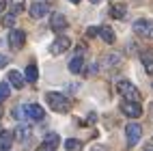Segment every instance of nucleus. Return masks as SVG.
Returning <instances> with one entry per match:
<instances>
[{"label":"nucleus","instance_id":"31","mask_svg":"<svg viewBox=\"0 0 153 151\" xmlns=\"http://www.w3.org/2000/svg\"><path fill=\"white\" fill-rule=\"evenodd\" d=\"M69 2H74V4H76V2H80V0H69Z\"/></svg>","mask_w":153,"mask_h":151},{"label":"nucleus","instance_id":"27","mask_svg":"<svg viewBox=\"0 0 153 151\" xmlns=\"http://www.w3.org/2000/svg\"><path fill=\"white\" fill-rule=\"evenodd\" d=\"M39 151H52V149H48V147H43V145H41V147H39Z\"/></svg>","mask_w":153,"mask_h":151},{"label":"nucleus","instance_id":"5","mask_svg":"<svg viewBox=\"0 0 153 151\" xmlns=\"http://www.w3.org/2000/svg\"><path fill=\"white\" fill-rule=\"evenodd\" d=\"M22 110H24V117H28L30 121H41V119L45 117L43 108L39 106V104H26Z\"/></svg>","mask_w":153,"mask_h":151},{"label":"nucleus","instance_id":"12","mask_svg":"<svg viewBox=\"0 0 153 151\" xmlns=\"http://www.w3.org/2000/svg\"><path fill=\"white\" fill-rule=\"evenodd\" d=\"M140 60H142V65H145L147 71L153 74V50H145V52L140 54Z\"/></svg>","mask_w":153,"mask_h":151},{"label":"nucleus","instance_id":"7","mask_svg":"<svg viewBox=\"0 0 153 151\" xmlns=\"http://www.w3.org/2000/svg\"><path fill=\"white\" fill-rule=\"evenodd\" d=\"M26 43V35H24V30H11V35H9V45H11L13 50H22Z\"/></svg>","mask_w":153,"mask_h":151},{"label":"nucleus","instance_id":"2","mask_svg":"<svg viewBox=\"0 0 153 151\" xmlns=\"http://www.w3.org/2000/svg\"><path fill=\"white\" fill-rule=\"evenodd\" d=\"M117 91H119L121 95H123L125 102H140V93H138V89L131 84V82H127V80H121V82L117 84Z\"/></svg>","mask_w":153,"mask_h":151},{"label":"nucleus","instance_id":"23","mask_svg":"<svg viewBox=\"0 0 153 151\" xmlns=\"http://www.w3.org/2000/svg\"><path fill=\"white\" fill-rule=\"evenodd\" d=\"M13 22H15V15H13V13H11V15H7V17L2 19V24H4V26H13Z\"/></svg>","mask_w":153,"mask_h":151},{"label":"nucleus","instance_id":"19","mask_svg":"<svg viewBox=\"0 0 153 151\" xmlns=\"http://www.w3.org/2000/svg\"><path fill=\"white\" fill-rule=\"evenodd\" d=\"M65 149L67 151H80L82 149V143H80L78 138H67L65 140Z\"/></svg>","mask_w":153,"mask_h":151},{"label":"nucleus","instance_id":"4","mask_svg":"<svg viewBox=\"0 0 153 151\" xmlns=\"http://www.w3.org/2000/svg\"><path fill=\"white\" fill-rule=\"evenodd\" d=\"M28 11H30V15L35 19H41V17H45L50 13V7H48L45 0H35V2L28 7Z\"/></svg>","mask_w":153,"mask_h":151},{"label":"nucleus","instance_id":"15","mask_svg":"<svg viewBox=\"0 0 153 151\" xmlns=\"http://www.w3.org/2000/svg\"><path fill=\"white\" fill-rule=\"evenodd\" d=\"M13 136L19 140V143H26V140H30V129H28L26 125H19L15 132H13Z\"/></svg>","mask_w":153,"mask_h":151},{"label":"nucleus","instance_id":"1","mask_svg":"<svg viewBox=\"0 0 153 151\" xmlns=\"http://www.w3.org/2000/svg\"><path fill=\"white\" fill-rule=\"evenodd\" d=\"M45 102L54 112H69V108H71V102L63 93H45Z\"/></svg>","mask_w":153,"mask_h":151},{"label":"nucleus","instance_id":"30","mask_svg":"<svg viewBox=\"0 0 153 151\" xmlns=\"http://www.w3.org/2000/svg\"><path fill=\"white\" fill-rule=\"evenodd\" d=\"M91 2H93V4H99V2H101V0H91Z\"/></svg>","mask_w":153,"mask_h":151},{"label":"nucleus","instance_id":"3","mask_svg":"<svg viewBox=\"0 0 153 151\" xmlns=\"http://www.w3.org/2000/svg\"><path fill=\"white\" fill-rule=\"evenodd\" d=\"M131 28L140 37H153V19H136Z\"/></svg>","mask_w":153,"mask_h":151},{"label":"nucleus","instance_id":"29","mask_svg":"<svg viewBox=\"0 0 153 151\" xmlns=\"http://www.w3.org/2000/svg\"><path fill=\"white\" fill-rule=\"evenodd\" d=\"M145 151H153V145H149V147H147V149H145Z\"/></svg>","mask_w":153,"mask_h":151},{"label":"nucleus","instance_id":"20","mask_svg":"<svg viewBox=\"0 0 153 151\" xmlns=\"http://www.w3.org/2000/svg\"><path fill=\"white\" fill-rule=\"evenodd\" d=\"M37 78H39L37 65H28L26 67V80H28V82H37Z\"/></svg>","mask_w":153,"mask_h":151},{"label":"nucleus","instance_id":"8","mask_svg":"<svg viewBox=\"0 0 153 151\" xmlns=\"http://www.w3.org/2000/svg\"><path fill=\"white\" fill-rule=\"evenodd\" d=\"M121 110H123V115H127L131 119H138L142 115V108H140L138 102H123L121 104Z\"/></svg>","mask_w":153,"mask_h":151},{"label":"nucleus","instance_id":"6","mask_svg":"<svg viewBox=\"0 0 153 151\" xmlns=\"http://www.w3.org/2000/svg\"><path fill=\"white\" fill-rule=\"evenodd\" d=\"M125 136H127V143L134 147L138 140H140V136H142V127H140L138 123H129V125L125 127Z\"/></svg>","mask_w":153,"mask_h":151},{"label":"nucleus","instance_id":"17","mask_svg":"<svg viewBox=\"0 0 153 151\" xmlns=\"http://www.w3.org/2000/svg\"><path fill=\"white\" fill-rule=\"evenodd\" d=\"M11 143H13V134H11V132H0V149H2V151H9Z\"/></svg>","mask_w":153,"mask_h":151},{"label":"nucleus","instance_id":"13","mask_svg":"<svg viewBox=\"0 0 153 151\" xmlns=\"http://www.w3.org/2000/svg\"><path fill=\"white\" fill-rule=\"evenodd\" d=\"M110 15L117 17V19H125V15H127V7H125V4H112V7H110Z\"/></svg>","mask_w":153,"mask_h":151},{"label":"nucleus","instance_id":"24","mask_svg":"<svg viewBox=\"0 0 153 151\" xmlns=\"http://www.w3.org/2000/svg\"><path fill=\"white\" fill-rule=\"evenodd\" d=\"M7 63H9V58H7L4 54H0V69H2V67H7Z\"/></svg>","mask_w":153,"mask_h":151},{"label":"nucleus","instance_id":"22","mask_svg":"<svg viewBox=\"0 0 153 151\" xmlns=\"http://www.w3.org/2000/svg\"><path fill=\"white\" fill-rule=\"evenodd\" d=\"M9 93H11V86H9L7 82L0 84V102H4V99L9 97Z\"/></svg>","mask_w":153,"mask_h":151},{"label":"nucleus","instance_id":"14","mask_svg":"<svg viewBox=\"0 0 153 151\" xmlns=\"http://www.w3.org/2000/svg\"><path fill=\"white\" fill-rule=\"evenodd\" d=\"M82 69H84V60H82V56H76V58L69 60V71H71V74H80Z\"/></svg>","mask_w":153,"mask_h":151},{"label":"nucleus","instance_id":"10","mask_svg":"<svg viewBox=\"0 0 153 151\" xmlns=\"http://www.w3.org/2000/svg\"><path fill=\"white\" fill-rule=\"evenodd\" d=\"M69 45H71V41H69L67 37H58L56 41L50 45V52H52V54H63V52L69 50Z\"/></svg>","mask_w":153,"mask_h":151},{"label":"nucleus","instance_id":"18","mask_svg":"<svg viewBox=\"0 0 153 151\" xmlns=\"http://www.w3.org/2000/svg\"><path fill=\"white\" fill-rule=\"evenodd\" d=\"M99 35H101V39H104L106 43H114V33H112L110 26H101L99 28Z\"/></svg>","mask_w":153,"mask_h":151},{"label":"nucleus","instance_id":"25","mask_svg":"<svg viewBox=\"0 0 153 151\" xmlns=\"http://www.w3.org/2000/svg\"><path fill=\"white\" fill-rule=\"evenodd\" d=\"M99 35V28H93V26H91L88 28V37H97Z\"/></svg>","mask_w":153,"mask_h":151},{"label":"nucleus","instance_id":"26","mask_svg":"<svg viewBox=\"0 0 153 151\" xmlns=\"http://www.w3.org/2000/svg\"><path fill=\"white\" fill-rule=\"evenodd\" d=\"M93 151H108V149H106L104 145H95V147H93Z\"/></svg>","mask_w":153,"mask_h":151},{"label":"nucleus","instance_id":"11","mask_svg":"<svg viewBox=\"0 0 153 151\" xmlns=\"http://www.w3.org/2000/svg\"><path fill=\"white\" fill-rule=\"evenodd\" d=\"M9 82H11V86H13V89H24L26 80H24V76L19 74V71L11 69V71H9Z\"/></svg>","mask_w":153,"mask_h":151},{"label":"nucleus","instance_id":"28","mask_svg":"<svg viewBox=\"0 0 153 151\" xmlns=\"http://www.w3.org/2000/svg\"><path fill=\"white\" fill-rule=\"evenodd\" d=\"M2 9H4V2H2V0H0V11H2Z\"/></svg>","mask_w":153,"mask_h":151},{"label":"nucleus","instance_id":"21","mask_svg":"<svg viewBox=\"0 0 153 151\" xmlns=\"http://www.w3.org/2000/svg\"><path fill=\"white\" fill-rule=\"evenodd\" d=\"M119 56L117 54H106L104 56V60H101V65H106V67H112V65H119Z\"/></svg>","mask_w":153,"mask_h":151},{"label":"nucleus","instance_id":"9","mask_svg":"<svg viewBox=\"0 0 153 151\" xmlns=\"http://www.w3.org/2000/svg\"><path fill=\"white\" fill-rule=\"evenodd\" d=\"M50 28L54 30V33H60V30L67 28V17L63 13H54L52 17H50Z\"/></svg>","mask_w":153,"mask_h":151},{"label":"nucleus","instance_id":"16","mask_svg":"<svg viewBox=\"0 0 153 151\" xmlns=\"http://www.w3.org/2000/svg\"><path fill=\"white\" fill-rule=\"evenodd\" d=\"M58 145H60V136H58V134H48V136H45V140H43V147L52 149V151H54Z\"/></svg>","mask_w":153,"mask_h":151}]
</instances>
